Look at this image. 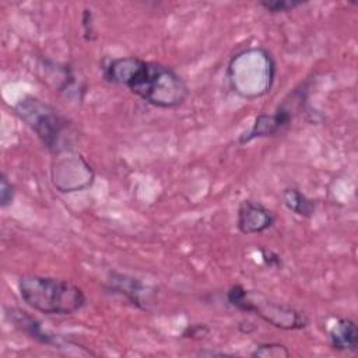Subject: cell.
Returning a JSON list of instances; mask_svg holds the SVG:
<instances>
[{
    "label": "cell",
    "instance_id": "cell-1",
    "mask_svg": "<svg viewBox=\"0 0 358 358\" xmlns=\"http://www.w3.org/2000/svg\"><path fill=\"white\" fill-rule=\"evenodd\" d=\"M103 77L159 109L179 108L189 96L187 84L172 67L138 56L109 60L103 67Z\"/></svg>",
    "mask_w": 358,
    "mask_h": 358
},
{
    "label": "cell",
    "instance_id": "cell-2",
    "mask_svg": "<svg viewBox=\"0 0 358 358\" xmlns=\"http://www.w3.org/2000/svg\"><path fill=\"white\" fill-rule=\"evenodd\" d=\"M18 292L29 308L45 315H73L87 303V295L78 285L50 275H21Z\"/></svg>",
    "mask_w": 358,
    "mask_h": 358
},
{
    "label": "cell",
    "instance_id": "cell-3",
    "mask_svg": "<svg viewBox=\"0 0 358 358\" xmlns=\"http://www.w3.org/2000/svg\"><path fill=\"white\" fill-rule=\"evenodd\" d=\"M275 62L263 48H248L236 53L227 70L231 90L245 99L267 94L274 83Z\"/></svg>",
    "mask_w": 358,
    "mask_h": 358
},
{
    "label": "cell",
    "instance_id": "cell-4",
    "mask_svg": "<svg viewBox=\"0 0 358 358\" xmlns=\"http://www.w3.org/2000/svg\"><path fill=\"white\" fill-rule=\"evenodd\" d=\"M14 112L52 154L73 148L71 123L53 105L28 95L14 105Z\"/></svg>",
    "mask_w": 358,
    "mask_h": 358
},
{
    "label": "cell",
    "instance_id": "cell-5",
    "mask_svg": "<svg viewBox=\"0 0 358 358\" xmlns=\"http://www.w3.org/2000/svg\"><path fill=\"white\" fill-rule=\"evenodd\" d=\"M227 301L235 309L252 313L267 324L281 330H301L309 324L306 315L294 306L274 301L263 292L245 288L241 284L229 287Z\"/></svg>",
    "mask_w": 358,
    "mask_h": 358
},
{
    "label": "cell",
    "instance_id": "cell-6",
    "mask_svg": "<svg viewBox=\"0 0 358 358\" xmlns=\"http://www.w3.org/2000/svg\"><path fill=\"white\" fill-rule=\"evenodd\" d=\"M52 155L50 180L55 189L62 193H74L91 187L95 172L81 152L67 148Z\"/></svg>",
    "mask_w": 358,
    "mask_h": 358
},
{
    "label": "cell",
    "instance_id": "cell-7",
    "mask_svg": "<svg viewBox=\"0 0 358 358\" xmlns=\"http://www.w3.org/2000/svg\"><path fill=\"white\" fill-rule=\"evenodd\" d=\"M6 316L10 319V322L22 333H25L28 337L32 340L43 344V345H50L53 348L63 350L66 354H77V355H95L92 351L87 350L84 345L80 343H76L73 340L64 338L63 336L55 334L48 331L46 329L42 327V324L31 316L28 312L15 309V308H8L6 309Z\"/></svg>",
    "mask_w": 358,
    "mask_h": 358
},
{
    "label": "cell",
    "instance_id": "cell-8",
    "mask_svg": "<svg viewBox=\"0 0 358 358\" xmlns=\"http://www.w3.org/2000/svg\"><path fill=\"white\" fill-rule=\"evenodd\" d=\"M106 289L112 294L123 296L141 310H151L152 305L157 302V291L144 284L141 280L129 274L110 271L106 278Z\"/></svg>",
    "mask_w": 358,
    "mask_h": 358
},
{
    "label": "cell",
    "instance_id": "cell-9",
    "mask_svg": "<svg viewBox=\"0 0 358 358\" xmlns=\"http://www.w3.org/2000/svg\"><path fill=\"white\" fill-rule=\"evenodd\" d=\"M277 215L273 210L255 200H243L238 206L236 227L245 235H260L275 224Z\"/></svg>",
    "mask_w": 358,
    "mask_h": 358
},
{
    "label": "cell",
    "instance_id": "cell-10",
    "mask_svg": "<svg viewBox=\"0 0 358 358\" xmlns=\"http://www.w3.org/2000/svg\"><path fill=\"white\" fill-rule=\"evenodd\" d=\"M291 120H292L291 108H287L285 103H282L271 115H267V113L257 115L250 130L248 133H243L238 141L239 144H245L255 138L275 136L281 133L291 123Z\"/></svg>",
    "mask_w": 358,
    "mask_h": 358
},
{
    "label": "cell",
    "instance_id": "cell-11",
    "mask_svg": "<svg viewBox=\"0 0 358 358\" xmlns=\"http://www.w3.org/2000/svg\"><path fill=\"white\" fill-rule=\"evenodd\" d=\"M330 347L336 351H357L358 348V327L355 320L340 317L329 330Z\"/></svg>",
    "mask_w": 358,
    "mask_h": 358
},
{
    "label": "cell",
    "instance_id": "cell-12",
    "mask_svg": "<svg viewBox=\"0 0 358 358\" xmlns=\"http://www.w3.org/2000/svg\"><path fill=\"white\" fill-rule=\"evenodd\" d=\"M282 203L284 206L294 214L309 218L316 211V201L310 197H308L305 193H302L296 187H287L282 190Z\"/></svg>",
    "mask_w": 358,
    "mask_h": 358
},
{
    "label": "cell",
    "instance_id": "cell-13",
    "mask_svg": "<svg viewBox=\"0 0 358 358\" xmlns=\"http://www.w3.org/2000/svg\"><path fill=\"white\" fill-rule=\"evenodd\" d=\"M250 355L259 358H287L291 355V351L281 343H262L255 347Z\"/></svg>",
    "mask_w": 358,
    "mask_h": 358
},
{
    "label": "cell",
    "instance_id": "cell-14",
    "mask_svg": "<svg viewBox=\"0 0 358 358\" xmlns=\"http://www.w3.org/2000/svg\"><path fill=\"white\" fill-rule=\"evenodd\" d=\"M264 10L268 13L277 14V13H287L292 11L296 7L303 6V1H295V0H270V1H260L259 3Z\"/></svg>",
    "mask_w": 358,
    "mask_h": 358
},
{
    "label": "cell",
    "instance_id": "cell-15",
    "mask_svg": "<svg viewBox=\"0 0 358 358\" xmlns=\"http://www.w3.org/2000/svg\"><path fill=\"white\" fill-rule=\"evenodd\" d=\"M15 196V189L14 185L8 180L6 173H1L0 179V206L1 208H7L8 206L13 204Z\"/></svg>",
    "mask_w": 358,
    "mask_h": 358
},
{
    "label": "cell",
    "instance_id": "cell-16",
    "mask_svg": "<svg viewBox=\"0 0 358 358\" xmlns=\"http://www.w3.org/2000/svg\"><path fill=\"white\" fill-rule=\"evenodd\" d=\"M81 27H83V32H84L85 41H94V39H95L94 18H92V11L88 10V8H84V11H83Z\"/></svg>",
    "mask_w": 358,
    "mask_h": 358
},
{
    "label": "cell",
    "instance_id": "cell-17",
    "mask_svg": "<svg viewBox=\"0 0 358 358\" xmlns=\"http://www.w3.org/2000/svg\"><path fill=\"white\" fill-rule=\"evenodd\" d=\"M260 252H262V257H263V260H264L270 267L280 268V267L282 266L281 257H280L275 252H273V250H270V249H262Z\"/></svg>",
    "mask_w": 358,
    "mask_h": 358
}]
</instances>
